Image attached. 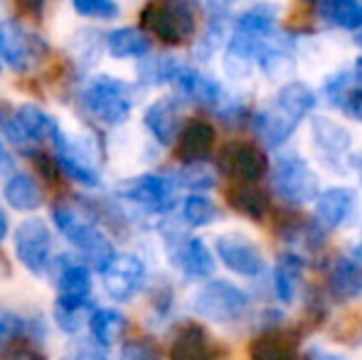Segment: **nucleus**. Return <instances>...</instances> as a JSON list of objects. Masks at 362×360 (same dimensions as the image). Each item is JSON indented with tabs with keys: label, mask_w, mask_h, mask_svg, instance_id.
<instances>
[{
	"label": "nucleus",
	"mask_w": 362,
	"mask_h": 360,
	"mask_svg": "<svg viewBox=\"0 0 362 360\" xmlns=\"http://www.w3.org/2000/svg\"><path fill=\"white\" fill-rule=\"evenodd\" d=\"M52 217H54V225L59 227V232L72 242L81 255H86V260L94 262V267L104 269V267L116 257L111 242L106 240V237L96 230L94 222H91L84 212L76 210V207L57 205L52 210Z\"/></svg>",
	"instance_id": "1"
},
{
	"label": "nucleus",
	"mask_w": 362,
	"mask_h": 360,
	"mask_svg": "<svg viewBox=\"0 0 362 360\" xmlns=\"http://www.w3.org/2000/svg\"><path fill=\"white\" fill-rule=\"evenodd\" d=\"M215 173L210 168H205L202 163L185 166L180 170V185L192 187V190H210V187H215Z\"/></svg>",
	"instance_id": "34"
},
{
	"label": "nucleus",
	"mask_w": 362,
	"mask_h": 360,
	"mask_svg": "<svg viewBox=\"0 0 362 360\" xmlns=\"http://www.w3.org/2000/svg\"><path fill=\"white\" fill-rule=\"evenodd\" d=\"M353 77L358 79V82L362 84V57H358V62H355V72H353Z\"/></svg>",
	"instance_id": "46"
},
{
	"label": "nucleus",
	"mask_w": 362,
	"mask_h": 360,
	"mask_svg": "<svg viewBox=\"0 0 362 360\" xmlns=\"http://www.w3.org/2000/svg\"><path fill=\"white\" fill-rule=\"evenodd\" d=\"M119 195L148 212H168L175 205V185L165 175L146 173L139 178H129L119 185Z\"/></svg>",
	"instance_id": "8"
},
{
	"label": "nucleus",
	"mask_w": 362,
	"mask_h": 360,
	"mask_svg": "<svg viewBox=\"0 0 362 360\" xmlns=\"http://www.w3.org/2000/svg\"><path fill=\"white\" fill-rule=\"evenodd\" d=\"M212 146H215V129L207 121H190L182 129L180 139H177V156L185 161L187 166L202 163L210 156Z\"/></svg>",
	"instance_id": "20"
},
{
	"label": "nucleus",
	"mask_w": 362,
	"mask_h": 360,
	"mask_svg": "<svg viewBox=\"0 0 362 360\" xmlns=\"http://www.w3.org/2000/svg\"><path fill=\"white\" fill-rule=\"evenodd\" d=\"M219 170L237 182H252L257 185L269 170V161L257 146L234 141L227 144L219 153Z\"/></svg>",
	"instance_id": "9"
},
{
	"label": "nucleus",
	"mask_w": 362,
	"mask_h": 360,
	"mask_svg": "<svg viewBox=\"0 0 362 360\" xmlns=\"http://www.w3.org/2000/svg\"><path fill=\"white\" fill-rule=\"evenodd\" d=\"M57 158H59V163H62V168L67 170L74 180L84 182V185H99V173H96L91 158L86 153H81L72 141H67L64 136H59V141H57Z\"/></svg>",
	"instance_id": "24"
},
{
	"label": "nucleus",
	"mask_w": 362,
	"mask_h": 360,
	"mask_svg": "<svg viewBox=\"0 0 362 360\" xmlns=\"http://www.w3.org/2000/svg\"><path fill=\"white\" fill-rule=\"evenodd\" d=\"M249 303H252L249 294L227 279H212L192 298V308L197 316L215 323H234L244 318Z\"/></svg>",
	"instance_id": "2"
},
{
	"label": "nucleus",
	"mask_w": 362,
	"mask_h": 360,
	"mask_svg": "<svg viewBox=\"0 0 362 360\" xmlns=\"http://www.w3.org/2000/svg\"><path fill=\"white\" fill-rule=\"evenodd\" d=\"M276 23H279L276 5H269V3L252 5V8H247L237 18L234 33L249 35V37H257V40H272L274 30H276Z\"/></svg>",
	"instance_id": "22"
},
{
	"label": "nucleus",
	"mask_w": 362,
	"mask_h": 360,
	"mask_svg": "<svg viewBox=\"0 0 362 360\" xmlns=\"http://www.w3.org/2000/svg\"><path fill=\"white\" fill-rule=\"evenodd\" d=\"M328 289L338 301H355L362 296V262L355 257H338L328 272Z\"/></svg>",
	"instance_id": "17"
},
{
	"label": "nucleus",
	"mask_w": 362,
	"mask_h": 360,
	"mask_svg": "<svg viewBox=\"0 0 362 360\" xmlns=\"http://www.w3.org/2000/svg\"><path fill=\"white\" fill-rule=\"evenodd\" d=\"M358 42H360V45H362V33H360V37H358Z\"/></svg>",
	"instance_id": "47"
},
{
	"label": "nucleus",
	"mask_w": 362,
	"mask_h": 360,
	"mask_svg": "<svg viewBox=\"0 0 362 360\" xmlns=\"http://www.w3.org/2000/svg\"><path fill=\"white\" fill-rule=\"evenodd\" d=\"M86 111L109 126L124 124L134 109V94L126 82L116 77H94L81 89Z\"/></svg>",
	"instance_id": "3"
},
{
	"label": "nucleus",
	"mask_w": 362,
	"mask_h": 360,
	"mask_svg": "<svg viewBox=\"0 0 362 360\" xmlns=\"http://www.w3.org/2000/svg\"><path fill=\"white\" fill-rule=\"evenodd\" d=\"M173 360H219L217 346L210 341V333L197 323H187L177 331L170 346Z\"/></svg>",
	"instance_id": "16"
},
{
	"label": "nucleus",
	"mask_w": 362,
	"mask_h": 360,
	"mask_svg": "<svg viewBox=\"0 0 362 360\" xmlns=\"http://www.w3.org/2000/svg\"><path fill=\"white\" fill-rule=\"evenodd\" d=\"M227 200L234 210L247 215L249 220H262V217L269 212L267 192H264L259 185H252V182H237L234 187H229Z\"/></svg>",
	"instance_id": "25"
},
{
	"label": "nucleus",
	"mask_w": 362,
	"mask_h": 360,
	"mask_svg": "<svg viewBox=\"0 0 362 360\" xmlns=\"http://www.w3.org/2000/svg\"><path fill=\"white\" fill-rule=\"evenodd\" d=\"M217 257L222 265L242 277H259L267 267L262 247L244 235H222L215 242Z\"/></svg>",
	"instance_id": "11"
},
{
	"label": "nucleus",
	"mask_w": 362,
	"mask_h": 360,
	"mask_svg": "<svg viewBox=\"0 0 362 360\" xmlns=\"http://www.w3.org/2000/svg\"><path fill=\"white\" fill-rule=\"evenodd\" d=\"M106 47L114 57H144L151 50V40L146 33H141L139 28H119L114 33H109L106 37Z\"/></svg>",
	"instance_id": "27"
},
{
	"label": "nucleus",
	"mask_w": 362,
	"mask_h": 360,
	"mask_svg": "<svg viewBox=\"0 0 362 360\" xmlns=\"http://www.w3.org/2000/svg\"><path fill=\"white\" fill-rule=\"evenodd\" d=\"M15 257L33 274H45L52 260V232L40 217H30L15 230Z\"/></svg>",
	"instance_id": "6"
},
{
	"label": "nucleus",
	"mask_w": 362,
	"mask_h": 360,
	"mask_svg": "<svg viewBox=\"0 0 362 360\" xmlns=\"http://www.w3.org/2000/svg\"><path fill=\"white\" fill-rule=\"evenodd\" d=\"M47 52L45 42L18 23H0V57L13 69H30Z\"/></svg>",
	"instance_id": "7"
},
{
	"label": "nucleus",
	"mask_w": 362,
	"mask_h": 360,
	"mask_svg": "<svg viewBox=\"0 0 362 360\" xmlns=\"http://www.w3.org/2000/svg\"><path fill=\"white\" fill-rule=\"evenodd\" d=\"M310 131H313V141L320 151H323L328 158H338L345 156L353 146V136L345 129L340 121L328 119V116H315L313 124H310Z\"/></svg>",
	"instance_id": "21"
},
{
	"label": "nucleus",
	"mask_w": 362,
	"mask_h": 360,
	"mask_svg": "<svg viewBox=\"0 0 362 360\" xmlns=\"http://www.w3.org/2000/svg\"><path fill=\"white\" fill-rule=\"evenodd\" d=\"M148 33L168 45H182L195 35V10L187 3H148L141 13Z\"/></svg>",
	"instance_id": "4"
},
{
	"label": "nucleus",
	"mask_w": 362,
	"mask_h": 360,
	"mask_svg": "<svg viewBox=\"0 0 362 360\" xmlns=\"http://www.w3.org/2000/svg\"><path fill=\"white\" fill-rule=\"evenodd\" d=\"M315 13L328 25L362 33V3L358 0H325L315 5Z\"/></svg>",
	"instance_id": "26"
},
{
	"label": "nucleus",
	"mask_w": 362,
	"mask_h": 360,
	"mask_svg": "<svg viewBox=\"0 0 362 360\" xmlns=\"http://www.w3.org/2000/svg\"><path fill=\"white\" fill-rule=\"evenodd\" d=\"M89 328L91 336L99 346H111L114 341H119L121 333L126 328L124 313L114 311V308H96L89 316Z\"/></svg>",
	"instance_id": "31"
},
{
	"label": "nucleus",
	"mask_w": 362,
	"mask_h": 360,
	"mask_svg": "<svg viewBox=\"0 0 362 360\" xmlns=\"http://www.w3.org/2000/svg\"><path fill=\"white\" fill-rule=\"evenodd\" d=\"M355 212V190L353 187H328L315 200V225L323 230L345 227Z\"/></svg>",
	"instance_id": "13"
},
{
	"label": "nucleus",
	"mask_w": 362,
	"mask_h": 360,
	"mask_svg": "<svg viewBox=\"0 0 362 360\" xmlns=\"http://www.w3.org/2000/svg\"><path fill=\"white\" fill-rule=\"evenodd\" d=\"M173 84L180 89V94H185L187 99L197 101V104L219 106L224 99V89L217 79L207 77V74L197 72V69H192V67H185V64L180 67V72H177Z\"/></svg>",
	"instance_id": "18"
},
{
	"label": "nucleus",
	"mask_w": 362,
	"mask_h": 360,
	"mask_svg": "<svg viewBox=\"0 0 362 360\" xmlns=\"http://www.w3.org/2000/svg\"><path fill=\"white\" fill-rule=\"evenodd\" d=\"M298 124H300V119H296V116L284 109L276 99H274V104L264 106V109L252 119L254 134H257L259 141H262L264 146H269V149L281 146L284 141L293 134Z\"/></svg>",
	"instance_id": "12"
},
{
	"label": "nucleus",
	"mask_w": 362,
	"mask_h": 360,
	"mask_svg": "<svg viewBox=\"0 0 362 360\" xmlns=\"http://www.w3.org/2000/svg\"><path fill=\"white\" fill-rule=\"evenodd\" d=\"M54 318H57V323L64 328V331L74 333V331H79L81 321H84V308H64V306H57V311H54Z\"/></svg>",
	"instance_id": "38"
},
{
	"label": "nucleus",
	"mask_w": 362,
	"mask_h": 360,
	"mask_svg": "<svg viewBox=\"0 0 362 360\" xmlns=\"http://www.w3.org/2000/svg\"><path fill=\"white\" fill-rule=\"evenodd\" d=\"M182 220L190 227H207L219 220V207L202 192H192L182 202Z\"/></svg>",
	"instance_id": "32"
},
{
	"label": "nucleus",
	"mask_w": 362,
	"mask_h": 360,
	"mask_svg": "<svg viewBox=\"0 0 362 360\" xmlns=\"http://www.w3.org/2000/svg\"><path fill=\"white\" fill-rule=\"evenodd\" d=\"M308 360H348L345 356H340V353H330V351H310L308 353Z\"/></svg>",
	"instance_id": "43"
},
{
	"label": "nucleus",
	"mask_w": 362,
	"mask_h": 360,
	"mask_svg": "<svg viewBox=\"0 0 362 360\" xmlns=\"http://www.w3.org/2000/svg\"><path fill=\"white\" fill-rule=\"evenodd\" d=\"M23 328H25V323L18 313L8 311V308H0V351H3L5 346H10V343L23 333Z\"/></svg>",
	"instance_id": "36"
},
{
	"label": "nucleus",
	"mask_w": 362,
	"mask_h": 360,
	"mask_svg": "<svg viewBox=\"0 0 362 360\" xmlns=\"http://www.w3.org/2000/svg\"><path fill=\"white\" fill-rule=\"evenodd\" d=\"M170 262L190 279H205L215 272V257L197 237H180L170 250Z\"/></svg>",
	"instance_id": "14"
},
{
	"label": "nucleus",
	"mask_w": 362,
	"mask_h": 360,
	"mask_svg": "<svg viewBox=\"0 0 362 360\" xmlns=\"http://www.w3.org/2000/svg\"><path fill=\"white\" fill-rule=\"evenodd\" d=\"M18 124L23 129V134L28 136V141H59V126L47 111H42L35 104H23L18 106Z\"/></svg>",
	"instance_id": "23"
},
{
	"label": "nucleus",
	"mask_w": 362,
	"mask_h": 360,
	"mask_svg": "<svg viewBox=\"0 0 362 360\" xmlns=\"http://www.w3.org/2000/svg\"><path fill=\"white\" fill-rule=\"evenodd\" d=\"M5 232H8V217H5V210L0 205V240L5 237Z\"/></svg>",
	"instance_id": "45"
},
{
	"label": "nucleus",
	"mask_w": 362,
	"mask_h": 360,
	"mask_svg": "<svg viewBox=\"0 0 362 360\" xmlns=\"http://www.w3.org/2000/svg\"><path fill=\"white\" fill-rule=\"evenodd\" d=\"M340 109L345 111V114H350L353 119L362 121V89L353 87L348 91V96L343 99V104H340Z\"/></svg>",
	"instance_id": "40"
},
{
	"label": "nucleus",
	"mask_w": 362,
	"mask_h": 360,
	"mask_svg": "<svg viewBox=\"0 0 362 360\" xmlns=\"http://www.w3.org/2000/svg\"><path fill=\"white\" fill-rule=\"evenodd\" d=\"M74 10L86 18H114L119 15V5L111 0H74Z\"/></svg>",
	"instance_id": "35"
},
{
	"label": "nucleus",
	"mask_w": 362,
	"mask_h": 360,
	"mask_svg": "<svg viewBox=\"0 0 362 360\" xmlns=\"http://www.w3.org/2000/svg\"><path fill=\"white\" fill-rule=\"evenodd\" d=\"M64 360H109L101 348H96L94 343H79L76 348L64 356Z\"/></svg>",
	"instance_id": "39"
},
{
	"label": "nucleus",
	"mask_w": 362,
	"mask_h": 360,
	"mask_svg": "<svg viewBox=\"0 0 362 360\" xmlns=\"http://www.w3.org/2000/svg\"><path fill=\"white\" fill-rule=\"evenodd\" d=\"M303 269V260L298 255H281L279 265L274 269V289H276L279 301L293 303L296 298V286H298V274Z\"/></svg>",
	"instance_id": "30"
},
{
	"label": "nucleus",
	"mask_w": 362,
	"mask_h": 360,
	"mask_svg": "<svg viewBox=\"0 0 362 360\" xmlns=\"http://www.w3.org/2000/svg\"><path fill=\"white\" fill-rule=\"evenodd\" d=\"M57 306L64 308H84L91 294V274L84 265H69L59 272L57 279Z\"/></svg>",
	"instance_id": "19"
},
{
	"label": "nucleus",
	"mask_w": 362,
	"mask_h": 360,
	"mask_svg": "<svg viewBox=\"0 0 362 360\" xmlns=\"http://www.w3.org/2000/svg\"><path fill=\"white\" fill-rule=\"evenodd\" d=\"M10 170H13V158H10L8 149H5L3 141H0V175H8Z\"/></svg>",
	"instance_id": "42"
},
{
	"label": "nucleus",
	"mask_w": 362,
	"mask_h": 360,
	"mask_svg": "<svg viewBox=\"0 0 362 360\" xmlns=\"http://www.w3.org/2000/svg\"><path fill=\"white\" fill-rule=\"evenodd\" d=\"M104 289L114 301H129L141 291L146 281V267L136 255H116L101 269Z\"/></svg>",
	"instance_id": "10"
},
{
	"label": "nucleus",
	"mask_w": 362,
	"mask_h": 360,
	"mask_svg": "<svg viewBox=\"0 0 362 360\" xmlns=\"http://www.w3.org/2000/svg\"><path fill=\"white\" fill-rule=\"evenodd\" d=\"M3 360H45V356H40L37 351H30V348H15Z\"/></svg>",
	"instance_id": "41"
},
{
	"label": "nucleus",
	"mask_w": 362,
	"mask_h": 360,
	"mask_svg": "<svg viewBox=\"0 0 362 360\" xmlns=\"http://www.w3.org/2000/svg\"><path fill=\"white\" fill-rule=\"evenodd\" d=\"M274 190L288 205H305L310 200H318V175L310 168L305 158L296 153L279 156L274 166Z\"/></svg>",
	"instance_id": "5"
},
{
	"label": "nucleus",
	"mask_w": 362,
	"mask_h": 360,
	"mask_svg": "<svg viewBox=\"0 0 362 360\" xmlns=\"http://www.w3.org/2000/svg\"><path fill=\"white\" fill-rule=\"evenodd\" d=\"M348 163H350V168H353L355 173H358V178L362 180V156H350Z\"/></svg>",
	"instance_id": "44"
},
{
	"label": "nucleus",
	"mask_w": 362,
	"mask_h": 360,
	"mask_svg": "<svg viewBox=\"0 0 362 360\" xmlns=\"http://www.w3.org/2000/svg\"><path fill=\"white\" fill-rule=\"evenodd\" d=\"M182 64L177 62L175 57H151L146 59L144 64L139 67L141 79L146 84H165V82H175L177 72H180Z\"/></svg>",
	"instance_id": "33"
},
{
	"label": "nucleus",
	"mask_w": 362,
	"mask_h": 360,
	"mask_svg": "<svg viewBox=\"0 0 362 360\" xmlns=\"http://www.w3.org/2000/svg\"><path fill=\"white\" fill-rule=\"evenodd\" d=\"M121 360H160V353L151 341L136 338V341L124 343L121 348Z\"/></svg>",
	"instance_id": "37"
},
{
	"label": "nucleus",
	"mask_w": 362,
	"mask_h": 360,
	"mask_svg": "<svg viewBox=\"0 0 362 360\" xmlns=\"http://www.w3.org/2000/svg\"><path fill=\"white\" fill-rule=\"evenodd\" d=\"M148 131L160 141L163 146H170L175 139H180L182 134V116H180V104L173 96H163V99L153 101L146 109L144 116Z\"/></svg>",
	"instance_id": "15"
},
{
	"label": "nucleus",
	"mask_w": 362,
	"mask_h": 360,
	"mask_svg": "<svg viewBox=\"0 0 362 360\" xmlns=\"http://www.w3.org/2000/svg\"><path fill=\"white\" fill-rule=\"evenodd\" d=\"M249 356H252V360H296V346L286 333L269 331L254 338Z\"/></svg>",
	"instance_id": "28"
},
{
	"label": "nucleus",
	"mask_w": 362,
	"mask_h": 360,
	"mask_svg": "<svg viewBox=\"0 0 362 360\" xmlns=\"http://www.w3.org/2000/svg\"><path fill=\"white\" fill-rule=\"evenodd\" d=\"M5 200L15 207V210H37L42 205V190L35 182V178L25 173L10 175V180L5 182Z\"/></svg>",
	"instance_id": "29"
}]
</instances>
